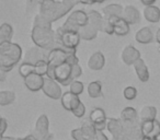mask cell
I'll return each instance as SVG.
<instances>
[{
    "instance_id": "bcb514c9",
    "label": "cell",
    "mask_w": 160,
    "mask_h": 140,
    "mask_svg": "<svg viewBox=\"0 0 160 140\" xmlns=\"http://www.w3.org/2000/svg\"><path fill=\"white\" fill-rule=\"evenodd\" d=\"M1 140H21V138H14V137H1Z\"/></svg>"
},
{
    "instance_id": "b9f144b4",
    "label": "cell",
    "mask_w": 160,
    "mask_h": 140,
    "mask_svg": "<svg viewBox=\"0 0 160 140\" xmlns=\"http://www.w3.org/2000/svg\"><path fill=\"white\" fill-rule=\"evenodd\" d=\"M94 128L97 129V131H103L105 128H108V120L103 123H98V124H94Z\"/></svg>"
},
{
    "instance_id": "e0dca14e",
    "label": "cell",
    "mask_w": 160,
    "mask_h": 140,
    "mask_svg": "<svg viewBox=\"0 0 160 140\" xmlns=\"http://www.w3.org/2000/svg\"><path fill=\"white\" fill-rule=\"evenodd\" d=\"M24 84L27 89H29L32 92H36L42 90L44 84V77L40 76L38 74H32L24 78Z\"/></svg>"
},
{
    "instance_id": "9a60e30c",
    "label": "cell",
    "mask_w": 160,
    "mask_h": 140,
    "mask_svg": "<svg viewBox=\"0 0 160 140\" xmlns=\"http://www.w3.org/2000/svg\"><path fill=\"white\" fill-rule=\"evenodd\" d=\"M114 27V34L118 36H126L129 33V24L122 18V17H113L109 19Z\"/></svg>"
},
{
    "instance_id": "4fadbf2b",
    "label": "cell",
    "mask_w": 160,
    "mask_h": 140,
    "mask_svg": "<svg viewBox=\"0 0 160 140\" xmlns=\"http://www.w3.org/2000/svg\"><path fill=\"white\" fill-rule=\"evenodd\" d=\"M121 58H122L123 62L127 66H132L134 65L138 59H140V51L137 48L133 46V45H127L124 47L121 54Z\"/></svg>"
},
{
    "instance_id": "4dcf8cb0",
    "label": "cell",
    "mask_w": 160,
    "mask_h": 140,
    "mask_svg": "<svg viewBox=\"0 0 160 140\" xmlns=\"http://www.w3.org/2000/svg\"><path fill=\"white\" fill-rule=\"evenodd\" d=\"M19 74L23 79L32 74H35V65L29 64V62H23L19 66Z\"/></svg>"
},
{
    "instance_id": "2e32d148",
    "label": "cell",
    "mask_w": 160,
    "mask_h": 140,
    "mask_svg": "<svg viewBox=\"0 0 160 140\" xmlns=\"http://www.w3.org/2000/svg\"><path fill=\"white\" fill-rule=\"evenodd\" d=\"M122 18L128 23L129 25L137 24L140 22V13L138 9L135 6L127 5L124 7V11H123Z\"/></svg>"
},
{
    "instance_id": "f35d334b",
    "label": "cell",
    "mask_w": 160,
    "mask_h": 140,
    "mask_svg": "<svg viewBox=\"0 0 160 140\" xmlns=\"http://www.w3.org/2000/svg\"><path fill=\"white\" fill-rule=\"evenodd\" d=\"M71 113L73 114V116H76V117H78V118L82 117V116L86 114V106L83 105V103L81 102L79 104V106H78L77 109H73V111L71 112Z\"/></svg>"
},
{
    "instance_id": "277c9868",
    "label": "cell",
    "mask_w": 160,
    "mask_h": 140,
    "mask_svg": "<svg viewBox=\"0 0 160 140\" xmlns=\"http://www.w3.org/2000/svg\"><path fill=\"white\" fill-rule=\"evenodd\" d=\"M31 37L35 46L51 51L55 48V31L47 27H33L31 32Z\"/></svg>"
},
{
    "instance_id": "44dd1931",
    "label": "cell",
    "mask_w": 160,
    "mask_h": 140,
    "mask_svg": "<svg viewBox=\"0 0 160 140\" xmlns=\"http://www.w3.org/2000/svg\"><path fill=\"white\" fill-rule=\"evenodd\" d=\"M135 40L139 44H149L153 41V33L149 27H144L135 34Z\"/></svg>"
},
{
    "instance_id": "4316f807",
    "label": "cell",
    "mask_w": 160,
    "mask_h": 140,
    "mask_svg": "<svg viewBox=\"0 0 160 140\" xmlns=\"http://www.w3.org/2000/svg\"><path fill=\"white\" fill-rule=\"evenodd\" d=\"M88 95L92 99L102 98V83L100 81H92L88 84Z\"/></svg>"
},
{
    "instance_id": "60d3db41",
    "label": "cell",
    "mask_w": 160,
    "mask_h": 140,
    "mask_svg": "<svg viewBox=\"0 0 160 140\" xmlns=\"http://www.w3.org/2000/svg\"><path fill=\"white\" fill-rule=\"evenodd\" d=\"M0 124H1V129H0V133H1V137H3V133H6V130H7V128H8L7 119H6L5 117H1V119H0Z\"/></svg>"
},
{
    "instance_id": "5b68a950",
    "label": "cell",
    "mask_w": 160,
    "mask_h": 140,
    "mask_svg": "<svg viewBox=\"0 0 160 140\" xmlns=\"http://www.w3.org/2000/svg\"><path fill=\"white\" fill-rule=\"evenodd\" d=\"M71 72H72V65H70L69 62H64L47 72L46 77L54 79L64 87H67L73 82V80L71 79Z\"/></svg>"
},
{
    "instance_id": "8d00e7d4",
    "label": "cell",
    "mask_w": 160,
    "mask_h": 140,
    "mask_svg": "<svg viewBox=\"0 0 160 140\" xmlns=\"http://www.w3.org/2000/svg\"><path fill=\"white\" fill-rule=\"evenodd\" d=\"M101 32L109 34V35L114 34V27H113V24H112V22L109 20V19L104 18V20H103V25H102V31H101Z\"/></svg>"
},
{
    "instance_id": "7a4b0ae2",
    "label": "cell",
    "mask_w": 160,
    "mask_h": 140,
    "mask_svg": "<svg viewBox=\"0 0 160 140\" xmlns=\"http://www.w3.org/2000/svg\"><path fill=\"white\" fill-rule=\"evenodd\" d=\"M22 57V48L12 42L0 43V71L10 72Z\"/></svg>"
},
{
    "instance_id": "83f0119b",
    "label": "cell",
    "mask_w": 160,
    "mask_h": 140,
    "mask_svg": "<svg viewBox=\"0 0 160 140\" xmlns=\"http://www.w3.org/2000/svg\"><path fill=\"white\" fill-rule=\"evenodd\" d=\"M13 36V29L9 23H2L0 27V43L11 42Z\"/></svg>"
},
{
    "instance_id": "1f68e13d",
    "label": "cell",
    "mask_w": 160,
    "mask_h": 140,
    "mask_svg": "<svg viewBox=\"0 0 160 140\" xmlns=\"http://www.w3.org/2000/svg\"><path fill=\"white\" fill-rule=\"evenodd\" d=\"M156 120H145V122H142V131L144 137H149L152 133L153 129H155Z\"/></svg>"
},
{
    "instance_id": "d590c367",
    "label": "cell",
    "mask_w": 160,
    "mask_h": 140,
    "mask_svg": "<svg viewBox=\"0 0 160 140\" xmlns=\"http://www.w3.org/2000/svg\"><path fill=\"white\" fill-rule=\"evenodd\" d=\"M123 95H124V98L126 99V100L132 101L137 96V90H136L135 87L129 85V87H126L124 89V91H123Z\"/></svg>"
},
{
    "instance_id": "cb8c5ba5",
    "label": "cell",
    "mask_w": 160,
    "mask_h": 140,
    "mask_svg": "<svg viewBox=\"0 0 160 140\" xmlns=\"http://www.w3.org/2000/svg\"><path fill=\"white\" fill-rule=\"evenodd\" d=\"M88 18H89V23L91 25H93L94 27L99 30V31H102V25H103V18L102 13L96 11V10H89L87 11Z\"/></svg>"
},
{
    "instance_id": "f907efd6",
    "label": "cell",
    "mask_w": 160,
    "mask_h": 140,
    "mask_svg": "<svg viewBox=\"0 0 160 140\" xmlns=\"http://www.w3.org/2000/svg\"><path fill=\"white\" fill-rule=\"evenodd\" d=\"M0 74H1V80H5L6 79V74H7V72H3V71H0Z\"/></svg>"
},
{
    "instance_id": "7c38bea8",
    "label": "cell",
    "mask_w": 160,
    "mask_h": 140,
    "mask_svg": "<svg viewBox=\"0 0 160 140\" xmlns=\"http://www.w3.org/2000/svg\"><path fill=\"white\" fill-rule=\"evenodd\" d=\"M107 129L111 133L113 140H123L124 126H123V122L121 118H109Z\"/></svg>"
},
{
    "instance_id": "f546056e",
    "label": "cell",
    "mask_w": 160,
    "mask_h": 140,
    "mask_svg": "<svg viewBox=\"0 0 160 140\" xmlns=\"http://www.w3.org/2000/svg\"><path fill=\"white\" fill-rule=\"evenodd\" d=\"M16 100V94L13 91H1L0 92V105L1 106H7L14 102Z\"/></svg>"
},
{
    "instance_id": "816d5d0a",
    "label": "cell",
    "mask_w": 160,
    "mask_h": 140,
    "mask_svg": "<svg viewBox=\"0 0 160 140\" xmlns=\"http://www.w3.org/2000/svg\"><path fill=\"white\" fill-rule=\"evenodd\" d=\"M142 140H153L152 138H150V137H144Z\"/></svg>"
},
{
    "instance_id": "8992f818",
    "label": "cell",
    "mask_w": 160,
    "mask_h": 140,
    "mask_svg": "<svg viewBox=\"0 0 160 140\" xmlns=\"http://www.w3.org/2000/svg\"><path fill=\"white\" fill-rule=\"evenodd\" d=\"M89 23V18H88L87 11L83 10H75L68 16L67 20L62 25L65 30L69 31L79 32V30L82 27L87 25Z\"/></svg>"
},
{
    "instance_id": "f6af8a7d",
    "label": "cell",
    "mask_w": 160,
    "mask_h": 140,
    "mask_svg": "<svg viewBox=\"0 0 160 140\" xmlns=\"http://www.w3.org/2000/svg\"><path fill=\"white\" fill-rule=\"evenodd\" d=\"M21 140H38L35 137H34L33 135H29V136H27V137H24V138H21Z\"/></svg>"
},
{
    "instance_id": "c3c4849f",
    "label": "cell",
    "mask_w": 160,
    "mask_h": 140,
    "mask_svg": "<svg viewBox=\"0 0 160 140\" xmlns=\"http://www.w3.org/2000/svg\"><path fill=\"white\" fill-rule=\"evenodd\" d=\"M156 41H157V43L160 45V29H158L157 33H156Z\"/></svg>"
},
{
    "instance_id": "30bf717a",
    "label": "cell",
    "mask_w": 160,
    "mask_h": 140,
    "mask_svg": "<svg viewBox=\"0 0 160 140\" xmlns=\"http://www.w3.org/2000/svg\"><path fill=\"white\" fill-rule=\"evenodd\" d=\"M72 53H67L60 48H54L48 53V71L53 70L55 67L68 61L69 55Z\"/></svg>"
},
{
    "instance_id": "7bdbcfd3",
    "label": "cell",
    "mask_w": 160,
    "mask_h": 140,
    "mask_svg": "<svg viewBox=\"0 0 160 140\" xmlns=\"http://www.w3.org/2000/svg\"><path fill=\"white\" fill-rule=\"evenodd\" d=\"M93 140H109V139H108V137L104 135L103 131H97V135Z\"/></svg>"
},
{
    "instance_id": "9c48e42d",
    "label": "cell",
    "mask_w": 160,
    "mask_h": 140,
    "mask_svg": "<svg viewBox=\"0 0 160 140\" xmlns=\"http://www.w3.org/2000/svg\"><path fill=\"white\" fill-rule=\"evenodd\" d=\"M42 91L45 95L53 100H60L64 94L62 93L60 83H58L54 79L48 78V77H44V84H43Z\"/></svg>"
},
{
    "instance_id": "ffe728a7",
    "label": "cell",
    "mask_w": 160,
    "mask_h": 140,
    "mask_svg": "<svg viewBox=\"0 0 160 140\" xmlns=\"http://www.w3.org/2000/svg\"><path fill=\"white\" fill-rule=\"evenodd\" d=\"M124 8L118 3H111L102 8V16L105 19H111L113 17H122Z\"/></svg>"
},
{
    "instance_id": "f1b7e54d",
    "label": "cell",
    "mask_w": 160,
    "mask_h": 140,
    "mask_svg": "<svg viewBox=\"0 0 160 140\" xmlns=\"http://www.w3.org/2000/svg\"><path fill=\"white\" fill-rule=\"evenodd\" d=\"M89 119L91 120L93 124H98V123L107 122L108 118H107V114H105L104 109H100V107H97V109H93L90 112Z\"/></svg>"
},
{
    "instance_id": "5bb4252c",
    "label": "cell",
    "mask_w": 160,
    "mask_h": 140,
    "mask_svg": "<svg viewBox=\"0 0 160 140\" xmlns=\"http://www.w3.org/2000/svg\"><path fill=\"white\" fill-rule=\"evenodd\" d=\"M60 103H62V106L66 111L72 112L73 109L79 106L81 101L79 99V95H76V94L71 93L70 91H67L62 94V99H60Z\"/></svg>"
},
{
    "instance_id": "6da1fadb",
    "label": "cell",
    "mask_w": 160,
    "mask_h": 140,
    "mask_svg": "<svg viewBox=\"0 0 160 140\" xmlns=\"http://www.w3.org/2000/svg\"><path fill=\"white\" fill-rule=\"evenodd\" d=\"M78 3H80L79 0H43L38 6V14L48 22L53 23L68 14Z\"/></svg>"
},
{
    "instance_id": "52a82bcc",
    "label": "cell",
    "mask_w": 160,
    "mask_h": 140,
    "mask_svg": "<svg viewBox=\"0 0 160 140\" xmlns=\"http://www.w3.org/2000/svg\"><path fill=\"white\" fill-rule=\"evenodd\" d=\"M70 135L75 140H93L97 135V129L94 128L93 123L88 118L83 120L79 128L72 129Z\"/></svg>"
},
{
    "instance_id": "74e56055",
    "label": "cell",
    "mask_w": 160,
    "mask_h": 140,
    "mask_svg": "<svg viewBox=\"0 0 160 140\" xmlns=\"http://www.w3.org/2000/svg\"><path fill=\"white\" fill-rule=\"evenodd\" d=\"M81 75H82V68H81V66H80L79 64L73 65L72 66V72H71V79L75 81L76 79L79 78Z\"/></svg>"
},
{
    "instance_id": "3957f363",
    "label": "cell",
    "mask_w": 160,
    "mask_h": 140,
    "mask_svg": "<svg viewBox=\"0 0 160 140\" xmlns=\"http://www.w3.org/2000/svg\"><path fill=\"white\" fill-rule=\"evenodd\" d=\"M81 36L79 32L65 30L62 27L55 31V48H60L67 53H77Z\"/></svg>"
},
{
    "instance_id": "836d02e7",
    "label": "cell",
    "mask_w": 160,
    "mask_h": 140,
    "mask_svg": "<svg viewBox=\"0 0 160 140\" xmlns=\"http://www.w3.org/2000/svg\"><path fill=\"white\" fill-rule=\"evenodd\" d=\"M47 72H48V61L47 60L38 61V64H35V74L43 77H46Z\"/></svg>"
},
{
    "instance_id": "ab89813d",
    "label": "cell",
    "mask_w": 160,
    "mask_h": 140,
    "mask_svg": "<svg viewBox=\"0 0 160 140\" xmlns=\"http://www.w3.org/2000/svg\"><path fill=\"white\" fill-rule=\"evenodd\" d=\"M42 1L43 0H27V7L29 8V10H32L35 6H40Z\"/></svg>"
},
{
    "instance_id": "d4e9b609",
    "label": "cell",
    "mask_w": 160,
    "mask_h": 140,
    "mask_svg": "<svg viewBox=\"0 0 160 140\" xmlns=\"http://www.w3.org/2000/svg\"><path fill=\"white\" fill-rule=\"evenodd\" d=\"M139 118L142 122L145 120H156L157 119V109L151 105H145L140 109Z\"/></svg>"
},
{
    "instance_id": "8fae6325",
    "label": "cell",
    "mask_w": 160,
    "mask_h": 140,
    "mask_svg": "<svg viewBox=\"0 0 160 140\" xmlns=\"http://www.w3.org/2000/svg\"><path fill=\"white\" fill-rule=\"evenodd\" d=\"M48 53L49 51H45L43 48H40L38 46L30 47L24 55V62H29V64H38V61H43V60L48 59Z\"/></svg>"
},
{
    "instance_id": "e575fe53",
    "label": "cell",
    "mask_w": 160,
    "mask_h": 140,
    "mask_svg": "<svg viewBox=\"0 0 160 140\" xmlns=\"http://www.w3.org/2000/svg\"><path fill=\"white\" fill-rule=\"evenodd\" d=\"M69 88H70L69 91H70L71 93L76 94V95H80V94L83 92V88L85 87H83V83L81 82V81L75 80L70 85H69Z\"/></svg>"
},
{
    "instance_id": "603a6c76",
    "label": "cell",
    "mask_w": 160,
    "mask_h": 140,
    "mask_svg": "<svg viewBox=\"0 0 160 140\" xmlns=\"http://www.w3.org/2000/svg\"><path fill=\"white\" fill-rule=\"evenodd\" d=\"M99 30L97 27H94L93 25H91L90 23H88L87 25L82 27L79 30V34L81 36V40L85 41H92L98 36Z\"/></svg>"
},
{
    "instance_id": "ee69618b",
    "label": "cell",
    "mask_w": 160,
    "mask_h": 140,
    "mask_svg": "<svg viewBox=\"0 0 160 140\" xmlns=\"http://www.w3.org/2000/svg\"><path fill=\"white\" fill-rule=\"evenodd\" d=\"M140 2H142L145 7H148V6H153V3L156 2V0H140Z\"/></svg>"
},
{
    "instance_id": "ac0fdd59",
    "label": "cell",
    "mask_w": 160,
    "mask_h": 140,
    "mask_svg": "<svg viewBox=\"0 0 160 140\" xmlns=\"http://www.w3.org/2000/svg\"><path fill=\"white\" fill-rule=\"evenodd\" d=\"M88 68L93 71H98L104 67L105 57L101 51H94L88 59Z\"/></svg>"
},
{
    "instance_id": "484cf974",
    "label": "cell",
    "mask_w": 160,
    "mask_h": 140,
    "mask_svg": "<svg viewBox=\"0 0 160 140\" xmlns=\"http://www.w3.org/2000/svg\"><path fill=\"white\" fill-rule=\"evenodd\" d=\"M121 119L123 122H135V120L140 119L139 118V114L137 113L134 107H125L122 112H121Z\"/></svg>"
},
{
    "instance_id": "ba28073f",
    "label": "cell",
    "mask_w": 160,
    "mask_h": 140,
    "mask_svg": "<svg viewBox=\"0 0 160 140\" xmlns=\"http://www.w3.org/2000/svg\"><path fill=\"white\" fill-rule=\"evenodd\" d=\"M48 128H49L48 117L45 114H42L36 119L35 127H34V131L32 133V135L38 140H53L54 135L49 133Z\"/></svg>"
},
{
    "instance_id": "d6986e66",
    "label": "cell",
    "mask_w": 160,
    "mask_h": 140,
    "mask_svg": "<svg viewBox=\"0 0 160 140\" xmlns=\"http://www.w3.org/2000/svg\"><path fill=\"white\" fill-rule=\"evenodd\" d=\"M133 66H134V69H135L136 75H137L138 79H139L142 82H147V81L149 80L150 75H149L148 67H147V65L145 64L144 60L140 58V59H138L137 61L133 65Z\"/></svg>"
},
{
    "instance_id": "7dc6e473",
    "label": "cell",
    "mask_w": 160,
    "mask_h": 140,
    "mask_svg": "<svg viewBox=\"0 0 160 140\" xmlns=\"http://www.w3.org/2000/svg\"><path fill=\"white\" fill-rule=\"evenodd\" d=\"M105 0H89L90 5H94V3H102Z\"/></svg>"
},
{
    "instance_id": "7402d4cb",
    "label": "cell",
    "mask_w": 160,
    "mask_h": 140,
    "mask_svg": "<svg viewBox=\"0 0 160 140\" xmlns=\"http://www.w3.org/2000/svg\"><path fill=\"white\" fill-rule=\"evenodd\" d=\"M144 18L150 23H158L160 21V9L156 6H148L144 8Z\"/></svg>"
},
{
    "instance_id": "681fc988",
    "label": "cell",
    "mask_w": 160,
    "mask_h": 140,
    "mask_svg": "<svg viewBox=\"0 0 160 140\" xmlns=\"http://www.w3.org/2000/svg\"><path fill=\"white\" fill-rule=\"evenodd\" d=\"M80 3H82V5H90L89 0H79Z\"/></svg>"
},
{
    "instance_id": "d6a6232c",
    "label": "cell",
    "mask_w": 160,
    "mask_h": 140,
    "mask_svg": "<svg viewBox=\"0 0 160 140\" xmlns=\"http://www.w3.org/2000/svg\"><path fill=\"white\" fill-rule=\"evenodd\" d=\"M53 23L48 22L47 20H45L43 17H41L40 14H35L33 20V27H47V29H53L52 27Z\"/></svg>"
}]
</instances>
